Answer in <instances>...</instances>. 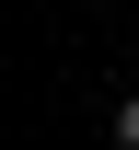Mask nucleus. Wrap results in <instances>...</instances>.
Segmentation results:
<instances>
[{"instance_id":"f257e3e1","label":"nucleus","mask_w":139,"mask_h":150,"mask_svg":"<svg viewBox=\"0 0 139 150\" xmlns=\"http://www.w3.org/2000/svg\"><path fill=\"white\" fill-rule=\"evenodd\" d=\"M116 150H139V93H128V104H116Z\"/></svg>"}]
</instances>
